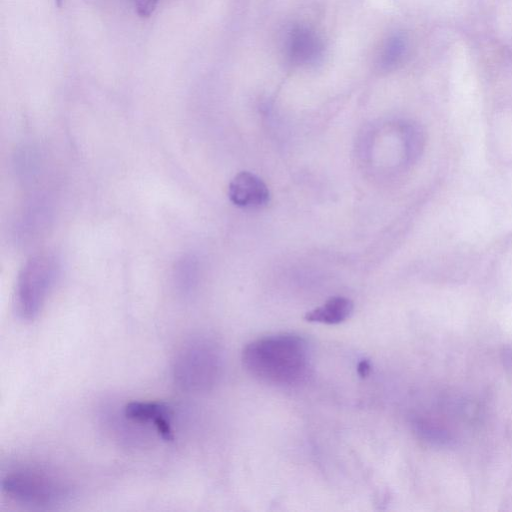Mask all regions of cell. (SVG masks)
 Wrapping results in <instances>:
<instances>
[{"label":"cell","instance_id":"obj_5","mask_svg":"<svg viewBox=\"0 0 512 512\" xmlns=\"http://www.w3.org/2000/svg\"><path fill=\"white\" fill-rule=\"evenodd\" d=\"M228 196L234 205L246 209H261L270 200L266 184L258 176L247 171L233 177L229 184Z\"/></svg>","mask_w":512,"mask_h":512},{"label":"cell","instance_id":"obj_4","mask_svg":"<svg viewBox=\"0 0 512 512\" xmlns=\"http://www.w3.org/2000/svg\"><path fill=\"white\" fill-rule=\"evenodd\" d=\"M221 359L214 343L207 340H193L185 345L174 364V377L185 390H206L216 382Z\"/></svg>","mask_w":512,"mask_h":512},{"label":"cell","instance_id":"obj_12","mask_svg":"<svg viewBox=\"0 0 512 512\" xmlns=\"http://www.w3.org/2000/svg\"><path fill=\"white\" fill-rule=\"evenodd\" d=\"M160 0H135L136 13L142 17H150L157 8Z\"/></svg>","mask_w":512,"mask_h":512},{"label":"cell","instance_id":"obj_7","mask_svg":"<svg viewBox=\"0 0 512 512\" xmlns=\"http://www.w3.org/2000/svg\"><path fill=\"white\" fill-rule=\"evenodd\" d=\"M322 48L320 38L308 27L295 26L287 36V57L296 65H307L315 62L321 55Z\"/></svg>","mask_w":512,"mask_h":512},{"label":"cell","instance_id":"obj_1","mask_svg":"<svg viewBox=\"0 0 512 512\" xmlns=\"http://www.w3.org/2000/svg\"><path fill=\"white\" fill-rule=\"evenodd\" d=\"M244 368L255 378L275 386H293L308 375L310 357L306 341L294 334L261 337L242 351Z\"/></svg>","mask_w":512,"mask_h":512},{"label":"cell","instance_id":"obj_2","mask_svg":"<svg viewBox=\"0 0 512 512\" xmlns=\"http://www.w3.org/2000/svg\"><path fill=\"white\" fill-rule=\"evenodd\" d=\"M58 275L56 260L48 254L31 257L19 272L16 310L23 320L35 319L42 310Z\"/></svg>","mask_w":512,"mask_h":512},{"label":"cell","instance_id":"obj_14","mask_svg":"<svg viewBox=\"0 0 512 512\" xmlns=\"http://www.w3.org/2000/svg\"><path fill=\"white\" fill-rule=\"evenodd\" d=\"M501 358L505 366L512 368V348H504L501 352Z\"/></svg>","mask_w":512,"mask_h":512},{"label":"cell","instance_id":"obj_10","mask_svg":"<svg viewBox=\"0 0 512 512\" xmlns=\"http://www.w3.org/2000/svg\"><path fill=\"white\" fill-rule=\"evenodd\" d=\"M406 42L403 36L397 34L390 37L380 55L379 65L382 69L395 68L405 52Z\"/></svg>","mask_w":512,"mask_h":512},{"label":"cell","instance_id":"obj_3","mask_svg":"<svg viewBox=\"0 0 512 512\" xmlns=\"http://www.w3.org/2000/svg\"><path fill=\"white\" fill-rule=\"evenodd\" d=\"M1 487L14 501L37 507L62 503L71 495V488L61 479L35 469H19L7 474Z\"/></svg>","mask_w":512,"mask_h":512},{"label":"cell","instance_id":"obj_8","mask_svg":"<svg viewBox=\"0 0 512 512\" xmlns=\"http://www.w3.org/2000/svg\"><path fill=\"white\" fill-rule=\"evenodd\" d=\"M353 302L343 296L329 298L323 305L306 313L308 322L336 325L344 322L353 311Z\"/></svg>","mask_w":512,"mask_h":512},{"label":"cell","instance_id":"obj_11","mask_svg":"<svg viewBox=\"0 0 512 512\" xmlns=\"http://www.w3.org/2000/svg\"><path fill=\"white\" fill-rule=\"evenodd\" d=\"M406 132L409 154L411 157H415L419 155L423 147L422 132L413 126H409Z\"/></svg>","mask_w":512,"mask_h":512},{"label":"cell","instance_id":"obj_9","mask_svg":"<svg viewBox=\"0 0 512 512\" xmlns=\"http://www.w3.org/2000/svg\"><path fill=\"white\" fill-rule=\"evenodd\" d=\"M415 433L430 444L451 447L455 445V437L446 428L425 418H415L412 422Z\"/></svg>","mask_w":512,"mask_h":512},{"label":"cell","instance_id":"obj_15","mask_svg":"<svg viewBox=\"0 0 512 512\" xmlns=\"http://www.w3.org/2000/svg\"><path fill=\"white\" fill-rule=\"evenodd\" d=\"M62 1L63 0H55V3L57 4L58 7H61Z\"/></svg>","mask_w":512,"mask_h":512},{"label":"cell","instance_id":"obj_13","mask_svg":"<svg viewBox=\"0 0 512 512\" xmlns=\"http://www.w3.org/2000/svg\"><path fill=\"white\" fill-rule=\"evenodd\" d=\"M371 370V365L368 360H362L358 363L357 372L358 374L364 378L369 375Z\"/></svg>","mask_w":512,"mask_h":512},{"label":"cell","instance_id":"obj_6","mask_svg":"<svg viewBox=\"0 0 512 512\" xmlns=\"http://www.w3.org/2000/svg\"><path fill=\"white\" fill-rule=\"evenodd\" d=\"M124 413L134 422L153 423L164 440H173L172 411L167 405L160 402L134 401L126 405Z\"/></svg>","mask_w":512,"mask_h":512}]
</instances>
